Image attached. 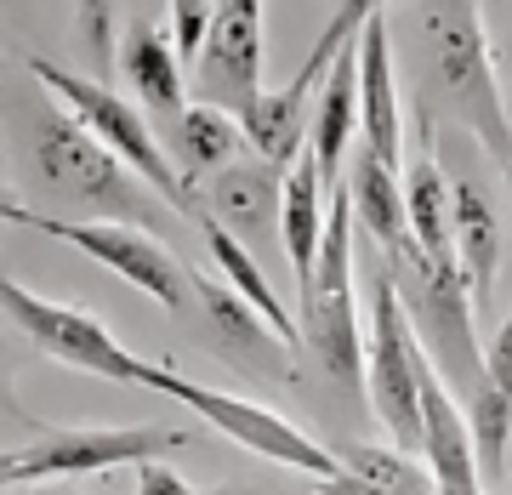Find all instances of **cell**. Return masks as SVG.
Wrapping results in <instances>:
<instances>
[{"label":"cell","mask_w":512,"mask_h":495,"mask_svg":"<svg viewBox=\"0 0 512 495\" xmlns=\"http://www.w3.org/2000/svg\"><path fill=\"white\" fill-rule=\"evenodd\" d=\"M359 131H365V148L376 160L404 171V109H399V80H393L387 6H370V23L359 35Z\"/></svg>","instance_id":"17"},{"label":"cell","mask_w":512,"mask_h":495,"mask_svg":"<svg viewBox=\"0 0 512 495\" xmlns=\"http://www.w3.org/2000/svg\"><path fill=\"white\" fill-rule=\"evenodd\" d=\"M194 444L177 427H63V433H40L35 444H12L0 456V484L6 490H29L46 478H92L114 473V467H148L165 450Z\"/></svg>","instance_id":"9"},{"label":"cell","mask_w":512,"mask_h":495,"mask_svg":"<svg viewBox=\"0 0 512 495\" xmlns=\"http://www.w3.org/2000/svg\"><path fill=\"white\" fill-rule=\"evenodd\" d=\"M12 495H40V490H12ZM46 495H52V490H46Z\"/></svg>","instance_id":"30"},{"label":"cell","mask_w":512,"mask_h":495,"mask_svg":"<svg viewBox=\"0 0 512 495\" xmlns=\"http://www.w3.org/2000/svg\"><path fill=\"white\" fill-rule=\"evenodd\" d=\"M120 69L137 86V103L154 126H183V114L194 109L188 103V80H183V57L171 46V29H165L154 12H137L126 23V40H120Z\"/></svg>","instance_id":"16"},{"label":"cell","mask_w":512,"mask_h":495,"mask_svg":"<svg viewBox=\"0 0 512 495\" xmlns=\"http://www.w3.org/2000/svg\"><path fill=\"white\" fill-rule=\"evenodd\" d=\"M143 387L188 404L200 422H211L217 433H228L234 444H245V450L262 456V461H279V467L308 473V478H319V484H330V478L342 473V456L325 450V444L313 439V433H302L296 422H285L279 410H262V404L239 399V393H222V387H205V382H194V376H183V370H171V365H143Z\"/></svg>","instance_id":"8"},{"label":"cell","mask_w":512,"mask_h":495,"mask_svg":"<svg viewBox=\"0 0 512 495\" xmlns=\"http://www.w3.org/2000/svg\"><path fill=\"white\" fill-rule=\"evenodd\" d=\"M404 205H410V239L421 257L456 262V211H450V171L439 165V126L416 103V165L404 177Z\"/></svg>","instance_id":"19"},{"label":"cell","mask_w":512,"mask_h":495,"mask_svg":"<svg viewBox=\"0 0 512 495\" xmlns=\"http://www.w3.org/2000/svg\"><path fill=\"white\" fill-rule=\"evenodd\" d=\"M336 456L342 473L325 484V495H433L427 467L393 444H342Z\"/></svg>","instance_id":"23"},{"label":"cell","mask_w":512,"mask_h":495,"mask_svg":"<svg viewBox=\"0 0 512 495\" xmlns=\"http://www.w3.org/2000/svg\"><path fill=\"white\" fill-rule=\"evenodd\" d=\"M353 200L348 188L336 183L330 194V228H325V251H319V279H313V302L302 319V348L313 353V365L330 387L359 393L365 387V330H359V296H353Z\"/></svg>","instance_id":"4"},{"label":"cell","mask_w":512,"mask_h":495,"mask_svg":"<svg viewBox=\"0 0 512 495\" xmlns=\"http://www.w3.org/2000/svg\"><path fill=\"white\" fill-rule=\"evenodd\" d=\"M467 427H473V450H478V473L501 478L507 473V444H512V399H501L490 382L467 399Z\"/></svg>","instance_id":"25"},{"label":"cell","mask_w":512,"mask_h":495,"mask_svg":"<svg viewBox=\"0 0 512 495\" xmlns=\"http://www.w3.org/2000/svg\"><path fill=\"white\" fill-rule=\"evenodd\" d=\"M137 495H205L194 490L177 467H165V461H148V467H137V484H131Z\"/></svg>","instance_id":"28"},{"label":"cell","mask_w":512,"mask_h":495,"mask_svg":"<svg viewBox=\"0 0 512 495\" xmlns=\"http://www.w3.org/2000/svg\"><path fill=\"white\" fill-rule=\"evenodd\" d=\"M29 165H35L40 188L63 205H80L92 217H148L137 177L69 109H46L40 120H29Z\"/></svg>","instance_id":"6"},{"label":"cell","mask_w":512,"mask_h":495,"mask_svg":"<svg viewBox=\"0 0 512 495\" xmlns=\"http://www.w3.org/2000/svg\"><path fill=\"white\" fill-rule=\"evenodd\" d=\"M177 137V154H183V177L194 188L211 183L217 171H228L234 160H245V126H239L234 114L222 109H205V103H194V109L183 114V126L171 131Z\"/></svg>","instance_id":"24"},{"label":"cell","mask_w":512,"mask_h":495,"mask_svg":"<svg viewBox=\"0 0 512 495\" xmlns=\"http://www.w3.org/2000/svg\"><path fill=\"white\" fill-rule=\"evenodd\" d=\"M262 18H268L262 0H228L217 29H211V40H205L200 63L188 74L194 103L234 114L239 126L251 120V109L262 103V92H268V86H262Z\"/></svg>","instance_id":"12"},{"label":"cell","mask_w":512,"mask_h":495,"mask_svg":"<svg viewBox=\"0 0 512 495\" xmlns=\"http://www.w3.org/2000/svg\"><path fill=\"white\" fill-rule=\"evenodd\" d=\"M416 46H421V109L444 114L450 126L473 131L478 148L501 165L512 194V120L501 103V80H495L490 35H484V6L473 0H439V6H416Z\"/></svg>","instance_id":"1"},{"label":"cell","mask_w":512,"mask_h":495,"mask_svg":"<svg viewBox=\"0 0 512 495\" xmlns=\"http://www.w3.org/2000/svg\"><path fill=\"white\" fill-rule=\"evenodd\" d=\"M353 200V222L365 228L376 245H382V257H399L404 245H410V205H404V177L393 165H382L370 148H359L348 165V177H342Z\"/></svg>","instance_id":"21"},{"label":"cell","mask_w":512,"mask_h":495,"mask_svg":"<svg viewBox=\"0 0 512 495\" xmlns=\"http://www.w3.org/2000/svg\"><path fill=\"white\" fill-rule=\"evenodd\" d=\"M421 467L433 478V495H484L467 410H456V393L439 382L433 365L421 376Z\"/></svg>","instance_id":"14"},{"label":"cell","mask_w":512,"mask_h":495,"mask_svg":"<svg viewBox=\"0 0 512 495\" xmlns=\"http://www.w3.org/2000/svg\"><path fill=\"white\" fill-rule=\"evenodd\" d=\"M421 376H427V353H421L410 313H404L393 274L376 262L370 274V336H365V393L376 422L387 427L393 450L421 461Z\"/></svg>","instance_id":"7"},{"label":"cell","mask_w":512,"mask_h":495,"mask_svg":"<svg viewBox=\"0 0 512 495\" xmlns=\"http://www.w3.org/2000/svg\"><path fill=\"white\" fill-rule=\"evenodd\" d=\"M330 183L319 171V154L302 148V160L285 171V211H279V234H285V262L296 279V313L313 302V279H319V251H325V228H330Z\"/></svg>","instance_id":"15"},{"label":"cell","mask_w":512,"mask_h":495,"mask_svg":"<svg viewBox=\"0 0 512 495\" xmlns=\"http://www.w3.org/2000/svg\"><path fill=\"white\" fill-rule=\"evenodd\" d=\"M365 23H370V6H336V18L325 23V35H319V46L308 52V63H302L279 92H262V103H256L251 120H245V143H251L256 160L279 165V171H291V165L302 160V148L313 143V109H319L313 92L325 86V74L336 69V57L365 35Z\"/></svg>","instance_id":"10"},{"label":"cell","mask_w":512,"mask_h":495,"mask_svg":"<svg viewBox=\"0 0 512 495\" xmlns=\"http://www.w3.org/2000/svg\"><path fill=\"white\" fill-rule=\"evenodd\" d=\"M205 495H256V490H245V484H222V490H205Z\"/></svg>","instance_id":"29"},{"label":"cell","mask_w":512,"mask_h":495,"mask_svg":"<svg viewBox=\"0 0 512 495\" xmlns=\"http://www.w3.org/2000/svg\"><path fill=\"white\" fill-rule=\"evenodd\" d=\"M74 23L86 29V52L97 57V86H114V46L126 40V35H114V29L126 23V12L120 6H80Z\"/></svg>","instance_id":"27"},{"label":"cell","mask_w":512,"mask_h":495,"mask_svg":"<svg viewBox=\"0 0 512 495\" xmlns=\"http://www.w3.org/2000/svg\"><path fill=\"white\" fill-rule=\"evenodd\" d=\"M222 18V6H200V0H177V6H165V29H171V46H177V57H183V69L188 63H200L205 52V40H211V29H217Z\"/></svg>","instance_id":"26"},{"label":"cell","mask_w":512,"mask_h":495,"mask_svg":"<svg viewBox=\"0 0 512 495\" xmlns=\"http://www.w3.org/2000/svg\"><path fill=\"white\" fill-rule=\"evenodd\" d=\"M450 211H456V262L467 274L473 308L484 313L495 296V268H501V205L478 171L456 165L450 171Z\"/></svg>","instance_id":"18"},{"label":"cell","mask_w":512,"mask_h":495,"mask_svg":"<svg viewBox=\"0 0 512 495\" xmlns=\"http://www.w3.org/2000/svg\"><path fill=\"white\" fill-rule=\"evenodd\" d=\"M194 308L211 319V330L228 342V353H239L251 370H262V376H291L296 353L279 342L274 325H268V319H262V313H256L251 302L228 285V279L194 274Z\"/></svg>","instance_id":"20"},{"label":"cell","mask_w":512,"mask_h":495,"mask_svg":"<svg viewBox=\"0 0 512 495\" xmlns=\"http://www.w3.org/2000/svg\"><path fill=\"white\" fill-rule=\"evenodd\" d=\"M382 268L393 274V291L410 313V330H416L427 365L439 370V382L456 399H473L484 387V342H478V308L461 262L421 257V245L410 239L399 257H382Z\"/></svg>","instance_id":"2"},{"label":"cell","mask_w":512,"mask_h":495,"mask_svg":"<svg viewBox=\"0 0 512 495\" xmlns=\"http://www.w3.org/2000/svg\"><path fill=\"white\" fill-rule=\"evenodd\" d=\"M29 74H35L40 86H46V92H52L57 103L80 120V126L92 131L97 143L109 148L114 160L126 165L137 183L154 188L171 211H183V217L205 222L200 188L188 183L177 165H171V154H165L160 137H154V120H148L131 97H120L114 86H97V80H86V74H69L63 63H52V57H29Z\"/></svg>","instance_id":"3"},{"label":"cell","mask_w":512,"mask_h":495,"mask_svg":"<svg viewBox=\"0 0 512 495\" xmlns=\"http://www.w3.org/2000/svg\"><path fill=\"white\" fill-rule=\"evenodd\" d=\"M353 131H359V40L336 57V69L319 86V109H313V154L330 183L342 177V154H348Z\"/></svg>","instance_id":"22"},{"label":"cell","mask_w":512,"mask_h":495,"mask_svg":"<svg viewBox=\"0 0 512 495\" xmlns=\"http://www.w3.org/2000/svg\"><path fill=\"white\" fill-rule=\"evenodd\" d=\"M200 205H205V217L217 222L222 234H234L256 262H262V251H268L274 239L285 245V234H279L285 171L268 165V160H256V154H245V160H234L228 171H217L211 183H200Z\"/></svg>","instance_id":"13"},{"label":"cell","mask_w":512,"mask_h":495,"mask_svg":"<svg viewBox=\"0 0 512 495\" xmlns=\"http://www.w3.org/2000/svg\"><path fill=\"white\" fill-rule=\"evenodd\" d=\"M0 296H6L12 325H18L23 336L46 353V359H57V365H69V370H86V376H103V382L143 387V365H148V359L126 353V348H120V336H114L103 319H92L86 308L46 302V296H35L23 279H6Z\"/></svg>","instance_id":"11"},{"label":"cell","mask_w":512,"mask_h":495,"mask_svg":"<svg viewBox=\"0 0 512 495\" xmlns=\"http://www.w3.org/2000/svg\"><path fill=\"white\" fill-rule=\"evenodd\" d=\"M0 217L18 222V228H35V234H52L74 251H86L92 262H103L109 274H120L137 296H148L154 308L183 313L188 296H194V274H183V262L165 251L160 239L148 234L143 222H86V217H46V211H29L18 200V188L0 194Z\"/></svg>","instance_id":"5"}]
</instances>
